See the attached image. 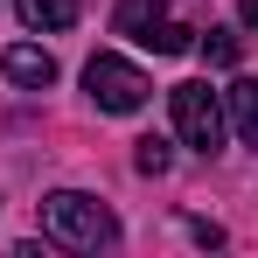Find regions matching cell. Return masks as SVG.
<instances>
[{"label":"cell","instance_id":"cell-1","mask_svg":"<svg viewBox=\"0 0 258 258\" xmlns=\"http://www.w3.org/2000/svg\"><path fill=\"white\" fill-rule=\"evenodd\" d=\"M42 237L63 244V251H112L119 244V216L98 196H84V188H56V196H42Z\"/></svg>","mask_w":258,"mask_h":258},{"label":"cell","instance_id":"cell-2","mask_svg":"<svg viewBox=\"0 0 258 258\" xmlns=\"http://www.w3.org/2000/svg\"><path fill=\"white\" fill-rule=\"evenodd\" d=\"M168 105H174V133H181V147H196V154H223V133H230L223 91H210L203 77H188V84L168 91Z\"/></svg>","mask_w":258,"mask_h":258},{"label":"cell","instance_id":"cell-3","mask_svg":"<svg viewBox=\"0 0 258 258\" xmlns=\"http://www.w3.org/2000/svg\"><path fill=\"white\" fill-rule=\"evenodd\" d=\"M84 91H91V105H98V112H140L154 84L140 77V63L112 56V49H98V56L84 63Z\"/></svg>","mask_w":258,"mask_h":258},{"label":"cell","instance_id":"cell-4","mask_svg":"<svg viewBox=\"0 0 258 258\" xmlns=\"http://www.w3.org/2000/svg\"><path fill=\"white\" fill-rule=\"evenodd\" d=\"M112 28H119V35H133L140 49H154V56H181V49L196 42V28L168 21V7H161V0H119Z\"/></svg>","mask_w":258,"mask_h":258},{"label":"cell","instance_id":"cell-5","mask_svg":"<svg viewBox=\"0 0 258 258\" xmlns=\"http://www.w3.org/2000/svg\"><path fill=\"white\" fill-rule=\"evenodd\" d=\"M0 70H7L21 91H49V84H56V56L35 49V42H14L7 56H0Z\"/></svg>","mask_w":258,"mask_h":258},{"label":"cell","instance_id":"cell-6","mask_svg":"<svg viewBox=\"0 0 258 258\" xmlns=\"http://www.w3.org/2000/svg\"><path fill=\"white\" fill-rule=\"evenodd\" d=\"M14 14H21L28 35H63L77 21V0H14Z\"/></svg>","mask_w":258,"mask_h":258},{"label":"cell","instance_id":"cell-7","mask_svg":"<svg viewBox=\"0 0 258 258\" xmlns=\"http://www.w3.org/2000/svg\"><path fill=\"white\" fill-rule=\"evenodd\" d=\"M223 112H230L237 140H244V147H258V77H244V84L223 91Z\"/></svg>","mask_w":258,"mask_h":258},{"label":"cell","instance_id":"cell-8","mask_svg":"<svg viewBox=\"0 0 258 258\" xmlns=\"http://www.w3.org/2000/svg\"><path fill=\"white\" fill-rule=\"evenodd\" d=\"M196 49H203V63H210V70H230V63H237V28H196Z\"/></svg>","mask_w":258,"mask_h":258},{"label":"cell","instance_id":"cell-9","mask_svg":"<svg viewBox=\"0 0 258 258\" xmlns=\"http://www.w3.org/2000/svg\"><path fill=\"white\" fill-rule=\"evenodd\" d=\"M133 168H140V174H168L174 168V147L161 140V133H147V140L133 147Z\"/></svg>","mask_w":258,"mask_h":258},{"label":"cell","instance_id":"cell-10","mask_svg":"<svg viewBox=\"0 0 258 258\" xmlns=\"http://www.w3.org/2000/svg\"><path fill=\"white\" fill-rule=\"evenodd\" d=\"M181 223H188V237H196V244H210V251L223 244V230H216V223H203V216H181Z\"/></svg>","mask_w":258,"mask_h":258},{"label":"cell","instance_id":"cell-11","mask_svg":"<svg viewBox=\"0 0 258 258\" xmlns=\"http://www.w3.org/2000/svg\"><path fill=\"white\" fill-rule=\"evenodd\" d=\"M237 21H244V28H258V0H237Z\"/></svg>","mask_w":258,"mask_h":258}]
</instances>
